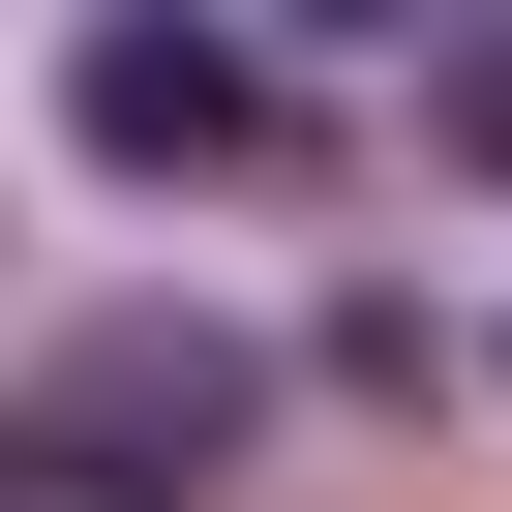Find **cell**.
Instances as JSON below:
<instances>
[{
  "label": "cell",
  "mask_w": 512,
  "mask_h": 512,
  "mask_svg": "<svg viewBox=\"0 0 512 512\" xmlns=\"http://www.w3.org/2000/svg\"><path fill=\"white\" fill-rule=\"evenodd\" d=\"M241 422H272V362H241L211 302H121V332H61L31 362V422H0V482H91V512H181Z\"/></svg>",
  "instance_id": "cell-1"
},
{
  "label": "cell",
  "mask_w": 512,
  "mask_h": 512,
  "mask_svg": "<svg viewBox=\"0 0 512 512\" xmlns=\"http://www.w3.org/2000/svg\"><path fill=\"white\" fill-rule=\"evenodd\" d=\"M61 121H91V181H241V151H272V61H241V31H91Z\"/></svg>",
  "instance_id": "cell-2"
},
{
  "label": "cell",
  "mask_w": 512,
  "mask_h": 512,
  "mask_svg": "<svg viewBox=\"0 0 512 512\" xmlns=\"http://www.w3.org/2000/svg\"><path fill=\"white\" fill-rule=\"evenodd\" d=\"M422 151H452V181H512V31H452V61H422Z\"/></svg>",
  "instance_id": "cell-3"
}]
</instances>
